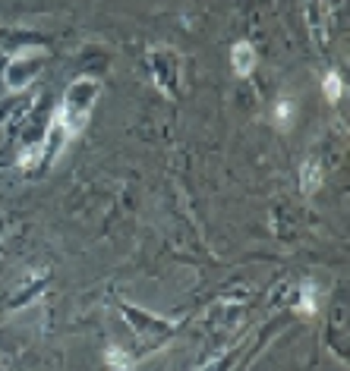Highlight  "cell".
Instances as JSON below:
<instances>
[{"label": "cell", "mask_w": 350, "mask_h": 371, "mask_svg": "<svg viewBox=\"0 0 350 371\" xmlns=\"http://www.w3.org/2000/svg\"><path fill=\"white\" fill-rule=\"evenodd\" d=\"M255 63H259V54H255V44L253 41H237L234 48H230V69H234V75H240V79H249V75L255 73Z\"/></svg>", "instance_id": "1"}, {"label": "cell", "mask_w": 350, "mask_h": 371, "mask_svg": "<svg viewBox=\"0 0 350 371\" xmlns=\"http://www.w3.org/2000/svg\"><path fill=\"white\" fill-rule=\"evenodd\" d=\"M322 180H325V167L318 157H306L303 167H300V189L303 195H312L322 189Z\"/></svg>", "instance_id": "2"}, {"label": "cell", "mask_w": 350, "mask_h": 371, "mask_svg": "<svg viewBox=\"0 0 350 371\" xmlns=\"http://www.w3.org/2000/svg\"><path fill=\"white\" fill-rule=\"evenodd\" d=\"M297 314H306V318H316L318 314V286L312 280H306L303 286H300V299H297V308H293Z\"/></svg>", "instance_id": "3"}, {"label": "cell", "mask_w": 350, "mask_h": 371, "mask_svg": "<svg viewBox=\"0 0 350 371\" xmlns=\"http://www.w3.org/2000/svg\"><path fill=\"white\" fill-rule=\"evenodd\" d=\"M322 98L328 101V104H337V101L344 98V79H341V73L328 69V73L322 75Z\"/></svg>", "instance_id": "4"}, {"label": "cell", "mask_w": 350, "mask_h": 371, "mask_svg": "<svg viewBox=\"0 0 350 371\" xmlns=\"http://www.w3.org/2000/svg\"><path fill=\"white\" fill-rule=\"evenodd\" d=\"M293 119H297V107H293L290 98H281L278 104H274V126H278L281 132H290L293 129Z\"/></svg>", "instance_id": "5"}, {"label": "cell", "mask_w": 350, "mask_h": 371, "mask_svg": "<svg viewBox=\"0 0 350 371\" xmlns=\"http://www.w3.org/2000/svg\"><path fill=\"white\" fill-rule=\"evenodd\" d=\"M104 362H108L111 371H133V358H130V352L120 349L117 343H111L108 349H104Z\"/></svg>", "instance_id": "6"}]
</instances>
